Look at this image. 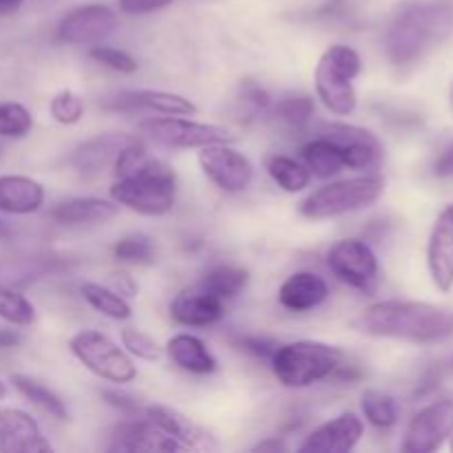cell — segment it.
<instances>
[{
  "label": "cell",
  "instance_id": "obj_1",
  "mask_svg": "<svg viewBox=\"0 0 453 453\" xmlns=\"http://www.w3.org/2000/svg\"><path fill=\"white\" fill-rule=\"evenodd\" d=\"M354 327L379 339L438 343L453 336V310L425 301H380L363 310Z\"/></svg>",
  "mask_w": 453,
  "mask_h": 453
},
{
  "label": "cell",
  "instance_id": "obj_2",
  "mask_svg": "<svg viewBox=\"0 0 453 453\" xmlns=\"http://www.w3.org/2000/svg\"><path fill=\"white\" fill-rule=\"evenodd\" d=\"M453 31V0H407L385 29V51L394 65H410Z\"/></svg>",
  "mask_w": 453,
  "mask_h": 453
},
{
  "label": "cell",
  "instance_id": "obj_3",
  "mask_svg": "<svg viewBox=\"0 0 453 453\" xmlns=\"http://www.w3.org/2000/svg\"><path fill=\"white\" fill-rule=\"evenodd\" d=\"M115 203L146 217H162L173 211L177 197V177L162 159L150 157L137 171L118 177L111 186Z\"/></svg>",
  "mask_w": 453,
  "mask_h": 453
},
{
  "label": "cell",
  "instance_id": "obj_4",
  "mask_svg": "<svg viewBox=\"0 0 453 453\" xmlns=\"http://www.w3.org/2000/svg\"><path fill=\"white\" fill-rule=\"evenodd\" d=\"M343 363V352L321 341H295L277 345L270 357L274 376L283 388L301 389L326 380Z\"/></svg>",
  "mask_w": 453,
  "mask_h": 453
},
{
  "label": "cell",
  "instance_id": "obj_5",
  "mask_svg": "<svg viewBox=\"0 0 453 453\" xmlns=\"http://www.w3.org/2000/svg\"><path fill=\"white\" fill-rule=\"evenodd\" d=\"M385 193L380 175H363L321 186L301 202V215L308 219H332L374 206Z\"/></svg>",
  "mask_w": 453,
  "mask_h": 453
},
{
  "label": "cell",
  "instance_id": "obj_6",
  "mask_svg": "<svg viewBox=\"0 0 453 453\" xmlns=\"http://www.w3.org/2000/svg\"><path fill=\"white\" fill-rule=\"evenodd\" d=\"M361 73V56L352 47L334 44L319 60L314 71L319 100L334 115H352L357 109V91L352 80Z\"/></svg>",
  "mask_w": 453,
  "mask_h": 453
},
{
  "label": "cell",
  "instance_id": "obj_7",
  "mask_svg": "<svg viewBox=\"0 0 453 453\" xmlns=\"http://www.w3.org/2000/svg\"><path fill=\"white\" fill-rule=\"evenodd\" d=\"M71 354L88 372L109 383H131L137 376V367L131 354L97 330H82L71 336Z\"/></svg>",
  "mask_w": 453,
  "mask_h": 453
},
{
  "label": "cell",
  "instance_id": "obj_8",
  "mask_svg": "<svg viewBox=\"0 0 453 453\" xmlns=\"http://www.w3.org/2000/svg\"><path fill=\"white\" fill-rule=\"evenodd\" d=\"M332 274L345 286L372 292L379 283V259L374 250L361 239H341L327 252Z\"/></svg>",
  "mask_w": 453,
  "mask_h": 453
},
{
  "label": "cell",
  "instance_id": "obj_9",
  "mask_svg": "<svg viewBox=\"0 0 453 453\" xmlns=\"http://www.w3.org/2000/svg\"><path fill=\"white\" fill-rule=\"evenodd\" d=\"M142 131L150 140L162 146H168V149H202V146L233 140V135L226 128L215 127V124L181 119V115L146 119V122H142Z\"/></svg>",
  "mask_w": 453,
  "mask_h": 453
},
{
  "label": "cell",
  "instance_id": "obj_10",
  "mask_svg": "<svg viewBox=\"0 0 453 453\" xmlns=\"http://www.w3.org/2000/svg\"><path fill=\"white\" fill-rule=\"evenodd\" d=\"M199 166L203 175L224 193H242L252 181V164L239 150L230 149L228 142L202 146Z\"/></svg>",
  "mask_w": 453,
  "mask_h": 453
},
{
  "label": "cell",
  "instance_id": "obj_11",
  "mask_svg": "<svg viewBox=\"0 0 453 453\" xmlns=\"http://www.w3.org/2000/svg\"><path fill=\"white\" fill-rule=\"evenodd\" d=\"M453 434V401L445 398L425 407L411 418L403 441V451L432 453L441 449L442 442Z\"/></svg>",
  "mask_w": 453,
  "mask_h": 453
},
{
  "label": "cell",
  "instance_id": "obj_12",
  "mask_svg": "<svg viewBox=\"0 0 453 453\" xmlns=\"http://www.w3.org/2000/svg\"><path fill=\"white\" fill-rule=\"evenodd\" d=\"M323 135L330 137L339 146L345 168H352V171H374L383 162V144L367 128L332 124V127L326 128Z\"/></svg>",
  "mask_w": 453,
  "mask_h": 453
},
{
  "label": "cell",
  "instance_id": "obj_13",
  "mask_svg": "<svg viewBox=\"0 0 453 453\" xmlns=\"http://www.w3.org/2000/svg\"><path fill=\"white\" fill-rule=\"evenodd\" d=\"M118 25V13L104 4H84L66 13L58 25V38L66 44H96Z\"/></svg>",
  "mask_w": 453,
  "mask_h": 453
},
{
  "label": "cell",
  "instance_id": "obj_14",
  "mask_svg": "<svg viewBox=\"0 0 453 453\" xmlns=\"http://www.w3.org/2000/svg\"><path fill=\"white\" fill-rule=\"evenodd\" d=\"M144 414L149 416L157 427H162L168 436L175 438L184 449L203 451V453L219 449L217 438L212 436L208 429H203L202 425L195 423L193 418L181 414L180 410H173V407H166V405H149L144 410Z\"/></svg>",
  "mask_w": 453,
  "mask_h": 453
},
{
  "label": "cell",
  "instance_id": "obj_15",
  "mask_svg": "<svg viewBox=\"0 0 453 453\" xmlns=\"http://www.w3.org/2000/svg\"><path fill=\"white\" fill-rule=\"evenodd\" d=\"M363 420L352 411L336 416L327 420L321 427L314 429L303 445L299 447L301 453H348L358 445L363 438Z\"/></svg>",
  "mask_w": 453,
  "mask_h": 453
},
{
  "label": "cell",
  "instance_id": "obj_16",
  "mask_svg": "<svg viewBox=\"0 0 453 453\" xmlns=\"http://www.w3.org/2000/svg\"><path fill=\"white\" fill-rule=\"evenodd\" d=\"M427 268L441 292L453 288V203L442 208L427 243Z\"/></svg>",
  "mask_w": 453,
  "mask_h": 453
},
{
  "label": "cell",
  "instance_id": "obj_17",
  "mask_svg": "<svg viewBox=\"0 0 453 453\" xmlns=\"http://www.w3.org/2000/svg\"><path fill=\"white\" fill-rule=\"evenodd\" d=\"M184 447L168 436L162 427L146 418L122 420L113 429L109 451H181Z\"/></svg>",
  "mask_w": 453,
  "mask_h": 453
},
{
  "label": "cell",
  "instance_id": "obj_18",
  "mask_svg": "<svg viewBox=\"0 0 453 453\" xmlns=\"http://www.w3.org/2000/svg\"><path fill=\"white\" fill-rule=\"evenodd\" d=\"M0 451L51 453L53 447L27 411L0 410Z\"/></svg>",
  "mask_w": 453,
  "mask_h": 453
},
{
  "label": "cell",
  "instance_id": "obj_19",
  "mask_svg": "<svg viewBox=\"0 0 453 453\" xmlns=\"http://www.w3.org/2000/svg\"><path fill=\"white\" fill-rule=\"evenodd\" d=\"M224 317V301L206 290H181L171 301V319L186 327H208Z\"/></svg>",
  "mask_w": 453,
  "mask_h": 453
},
{
  "label": "cell",
  "instance_id": "obj_20",
  "mask_svg": "<svg viewBox=\"0 0 453 453\" xmlns=\"http://www.w3.org/2000/svg\"><path fill=\"white\" fill-rule=\"evenodd\" d=\"M330 295L326 279L319 274L308 273H295L283 281L279 288V303L290 312H310V310L319 308L323 301Z\"/></svg>",
  "mask_w": 453,
  "mask_h": 453
},
{
  "label": "cell",
  "instance_id": "obj_21",
  "mask_svg": "<svg viewBox=\"0 0 453 453\" xmlns=\"http://www.w3.org/2000/svg\"><path fill=\"white\" fill-rule=\"evenodd\" d=\"M119 212V203L109 202V199L97 197H73L66 202L56 203L51 208V219L60 226H96L113 219Z\"/></svg>",
  "mask_w": 453,
  "mask_h": 453
},
{
  "label": "cell",
  "instance_id": "obj_22",
  "mask_svg": "<svg viewBox=\"0 0 453 453\" xmlns=\"http://www.w3.org/2000/svg\"><path fill=\"white\" fill-rule=\"evenodd\" d=\"M44 203V186L25 175H0V212L31 215Z\"/></svg>",
  "mask_w": 453,
  "mask_h": 453
},
{
  "label": "cell",
  "instance_id": "obj_23",
  "mask_svg": "<svg viewBox=\"0 0 453 453\" xmlns=\"http://www.w3.org/2000/svg\"><path fill=\"white\" fill-rule=\"evenodd\" d=\"M115 109L133 111V109H149L159 115H195L197 106L184 96L166 91H124L113 100Z\"/></svg>",
  "mask_w": 453,
  "mask_h": 453
},
{
  "label": "cell",
  "instance_id": "obj_24",
  "mask_svg": "<svg viewBox=\"0 0 453 453\" xmlns=\"http://www.w3.org/2000/svg\"><path fill=\"white\" fill-rule=\"evenodd\" d=\"M166 354L180 370L190 372V374L206 376L217 372V358L212 357L206 343L193 334H175L168 339Z\"/></svg>",
  "mask_w": 453,
  "mask_h": 453
},
{
  "label": "cell",
  "instance_id": "obj_25",
  "mask_svg": "<svg viewBox=\"0 0 453 453\" xmlns=\"http://www.w3.org/2000/svg\"><path fill=\"white\" fill-rule=\"evenodd\" d=\"M133 137L127 135H100L96 140L87 142L84 146H80L73 155L75 168H80L82 173H97L100 168H104L106 164H113L118 157L119 150L127 144H131Z\"/></svg>",
  "mask_w": 453,
  "mask_h": 453
},
{
  "label": "cell",
  "instance_id": "obj_26",
  "mask_svg": "<svg viewBox=\"0 0 453 453\" xmlns=\"http://www.w3.org/2000/svg\"><path fill=\"white\" fill-rule=\"evenodd\" d=\"M301 153H303V162L305 166H308V171L312 173V175L323 177V180L332 175H339L345 168L341 149L326 135L308 142Z\"/></svg>",
  "mask_w": 453,
  "mask_h": 453
},
{
  "label": "cell",
  "instance_id": "obj_27",
  "mask_svg": "<svg viewBox=\"0 0 453 453\" xmlns=\"http://www.w3.org/2000/svg\"><path fill=\"white\" fill-rule=\"evenodd\" d=\"M12 383H13V388H16L18 392H20L22 396L31 403V405H35L40 411H44L47 416L60 420V423H65V420L69 418L65 403H62L60 396H58L53 389H49L44 383H40V380L31 379V376H27V374H13Z\"/></svg>",
  "mask_w": 453,
  "mask_h": 453
},
{
  "label": "cell",
  "instance_id": "obj_28",
  "mask_svg": "<svg viewBox=\"0 0 453 453\" xmlns=\"http://www.w3.org/2000/svg\"><path fill=\"white\" fill-rule=\"evenodd\" d=\"M248 281H250L248 270L234 268V265H215V268H211L203 274L202 281H199V288L206 290L208 295L226 301L242 295L246 290Z\"/></svg>",
  "mask_w": 453,
  "mask_h": 453
},
{
  "label": "cell",
  "instance_id": "obj_29",
  "mask_svg": "<svg viewBox=\"0 0 453 453\" xmlns=\"http://www.w3.org/2000/svg\"><path fill=\"white\" fill-rule=\"evenodd\" d=\"M80 292H82L84 301H87V303L91 305L96 312L104 314V317L115 319V321H127V319L131 317L133 310H131V305H128V301L124 299L122 295H118L113 288H106V286H100V283L87 281V283H82Z\"/></svg>",
  "mask_w": 453,
  "mask_h": 453
},
{
  "label": "cell",
  "instance_id": "obj_30",
  "mask_svg": "<svg viewBox=\"0 0 453 453\" xmlns=\"http://www.w3.org/2000/svg\"><path fill=\"white\" fill-rule=\"evenodd\" d=\"M265 168H268L270 177H273L286 193H301L303 188H308L310 177H312L308 166H303V164L296 162V159L286 157V155H273V157H268Z\"/></svg>",
  "mask_w": 453,
  "mask_h": 453
},
{
  "label": "cell",
  "instance_id": "obj_31",
  "mask_svg": "<svg viewBox=\"0 0 453 453\" xmlns=\"http://www.w3.org/2000/svg\"><path fill=\"white\" fill-rule=\"evenodd\" d=\"M361 410L367 423L379 429H389L398 423V405L389 394L367 389L361 396Z\"/></svg>",
  "mask_w": 453,
  "mask_h": 453
},
{
  "label": "cell",
  "instance_id": "obj_32",
  "mask_svg": "<svg viewBox=\"0 0 453 453\" xmlns=\"http://www.w3.org/2000/svg\"><path fill=\"white\" fill-rule=\"evenodd\" d=\"M0 321L13 327H29L35 323V308L25 295L0 288Z\"/></svg>",
  "mask_w": 453,
  "mask_h": 453
},
{
  "label": "cell",
  "instance_id": "obj_33",
  "mask_svg": "<svg viewBox=\"0 0 453 453\" xmlns=\"http://www.w3.org/2000/svg\"><path fill=\"white\" fill-rule=\"evenodd\" d=\"M314 102L303 93H288L274 104V118L290 128H301L312 119Z\"/></svg>",
  "mask_w": 453,
  "mask_h": 453
},
{
  "label": "cell",
  "instance_id": "obj_34",
  "mask_svg": "<svg viewBox=\"0 0 453 453\" xmlns=\"http://www.w3.org/2000/svg\"><path fill=\"white\" fill-rule=\"evenodd\" d=\"M34 127L29 109L20 102H0V137L20 140Z\"/></svg>",
  "mask_w": 453,
  "mask_h": 453
},
{
  "label": "cell",
  "instance_id": "obj_35",
  "mask_svg": "<svg viewBox=\"0 0 453 453\" xmlns=\"http://www.w3.org/2000/svg\"><path fill=\"white\" fill-rule=\"evenodd\" d=\"M113 252L119 261H127V264L149 265L155 261L153 242L149 237H144V234H128V237H122L115 243Z\"/></svg>",
  "mask_w": 453,
  "mask_h": 453
},
{
  "label": "cell",
  "instance_id": "obj_36",
  "mask_svg": "<svg viewBox=\"0 0 453 453\" xmlns=\"http://www.w3.org/2000/svg\"><path fill=\"white\" fill-rule=\"evenodd\" d=\"M49 113L58 124H78L84 115V100L73 91H60L49 102Z\"/></svg>",
  "mask_w": 453,
  "mask_h": 453
},
{
  "label": "cell",
  "instance_id": "obj_37",
  "mask_svg": "<svg viewBox=\"0 0 453 453\" xmlns=\"http://www.w3.org/2000/svg\"><path fill=\"white\" fill-rule=\"evenodd\" d=\"M122 348L140 361H157L162 357V349L155 343V339H150L142 330H135V327L122 330Z\"/></svg>",
  "mask_w": 453,
  "mask_h": 453
},
{
  "label": "cell",
  "instance_id": "obj_38",
  "mask_svg": "<svg viewBox=\"0 0 453 453\" xmlns=\"http://www.w3.org/2000/svg\"><path fill=\"white\" fill-rule=\"evenodd\" d=\"M91 58L97 65L106 66L111 71H118V73H135L137 62L131 53L122 51V49L106 47V44H96L91 47Z\"/></svg>",
  "mask_w": 453,
  "mask_h": 453
},
{
  "label": "cell",
  "instance_id": "obj_39",
  "mask_svg": "<svg viewBox=\"0 0 453 453\" xmlns=\"http://www.w3.org/2000/svg\"><path fill=\"white\" fill-rule=\"evenodd\" d=\"M239 102H242L243 109L250 111L252 115L264 113V111H268L270 104H273L268 91H265V88H261L259 84H255V82L243 84L242 96H239Z\"/></svg>",
  "mask_w": 453,
  "mask_h": 453
},
{
  "label": "cell",
  "instance_id": "obj_40",
  "mask_svg": "<svg viewBox=\"0 0 453 453\" xmlns=\"http://www.w3.org/2000/svg\"><path fill=\"white\" fill-rule=\"evenodd\" d=\"M171 3L173 0H119V9L124 13L137 16V13H150L155 9H162Z\"/></svg>",
  "mask_w": 453,
  "mask_h": 453
},
{
  "label": "cell",
  "instance_id": "obj_41",
  "mask_svg": "<svg viewBox=\"0 0 453 453\" xmlns=\"http://www.w3.org/2000/svg\"><path fill=\"white\" fill-rule=\"evenodd\" d=\"M102 396L106 398V403H109V405L118 407V410H122L124 414H137V411H140L137 401L133 396H128V394L113 392V389H104V392H102Z\"/></svg>",
  "mask_w": 453,
  "mask_h": 453
},
{
  "label": "cell",
  "instance_id": "obj_42",
  "mask_svg": "<svg viewBox=\"0 0 453 453\" xmlns=\"http://www.w3.org/2000/svg\"><path fill=\"white\" fill-rule=\"evenodd\" d=\"M243 348L250 349V352H255L257 357L270 358L273 357L274 349H277V343H273V341H268V339H243Z\"/></svg>",
  "mask_w": 453,
  "mask_h": 453
},
{
  "label": "cell",
  "instance_id": "obj_43",
  "mask_svg": "<svg viewBox=\"0 0 453 453\" xmlns=\"http://www.w3.org/2000/svg\"><path fill=\"white\" fill-rule=\"evenodd\" d=\"M434 173L438 177H453V144L447 146L441 155H438L436 164H434Z\"/></svg>",
  "mask_w": 453,
  "mask_h": 453
},
{
  "label": "cell",
  "instance_id": "obj_44",
  "mask_svg": "<svg viewBox=\"0 0 453 453\" xmlns=\"http://www.w3.org/2000/svg\"><path fill=\"white\" fill-rule=\"evenodd\" d=\"M111 288H113L115 292H118V295H122V296H135L137 295V286H135V281H133L131 277H128V274H115L113 277V281H111Z\"/></svg>",
  "mask_w": 453,
  "mask_h": 453
},
{
  "label": "cell",
  "instance_id": "obj_45",
  "mask_svg": "<svg viewBox=\"0 0 453 453\" xmlns=\"http://www.w3.org/2000/svg\"><path fill=\"white\" fill-rule=\"evenodd\" d=\"M286 449H288L286 442L279 441V438H268V441H264V442H259V445L252 447V451H274V453L286 451Z\"/></svg>",
  "mask_w": 453,
  "mask_h": 453
},
{
  "label": "cell",
  "instance_id": "obj_46",
  "mask_svg": "<svg viewBox=\"0 0 453 453\" xmlns=\"http://www.w3.org/2000/svg\"><path fill=\"white\" fill-rule=\"evenodd\" d=\"M20 343V334L13 330H0V349L16 348Z\"/></svg>",
  "mask_w": 453,
  "mask_h": 453
},
{
  "label": "cell",
  "instance_id": "obj_47",
  "mask_svg": "<svg viewBox=\"0 0 453 453\" xmlns=\"http://www.w3.org/2000/svg\"><path fill=\"white\" fill-rule=\"evenodd\" d=\"M22 3L25 0H0V16H9V13L18 12Z\"/></svg>",
  "mask_w": 453,
  "mask_h": 453
},
{
  "label": "cell",
  "instance_id": "obj_48",
  "mask_svg": "<svg viewBox=\"0 0 453 453\" xmlns=\"http://www.w3.org/2000/svg\"><path fill=\"white\" fill-rule=\"evenodd\" d=\"M9 234H12V230H9V226L0 219V239H7Z\"/></svg>",
  "mask_w": 453,
  "mask_h": 453
},
{
  "label": "cell",
  "instance_id": "obj_49",
  "mask_svg": "<svg viewBox=\"0 0 453 453\" xmlns=\"http://www.w3.org/2000/svg\"><path fill=\"white\" fill-rule=\"evenodd\" d=\"M4 396H7V388H4V383H3V380H0V401H3Z\"/></svg>",
  "mask_w": 453,
  "mask_h": 453
},
{
  "label": "cell",
  "instance_id": "obj_50",
  "mask_svg": "<svg viewBox=\"0 0 453 453\" xmlns=\"http://www.w3.org/2000/svg\"><path fill=\"white\" fill-rule=\"evenodd\" d=\"M449 438H451V451H453V434H451V436H449Z\"/></svg>",
  "mask_w": 453,
  "mask_h": 453
},
{
  "label": "cell",
  "instance_id": "obj_51",
  "mask_svg": "<svg viewBox=\"0 0 453 453\" xmlns=\"http://www.w3.org/2000/svg\"><path fill=\"white\" fill-rule=\"evenodd\" d=\"M451 100H453V96H451Z\"/></svg>",
  "mask_w": 453,
  "mask_h": 453
}]
</instances>
